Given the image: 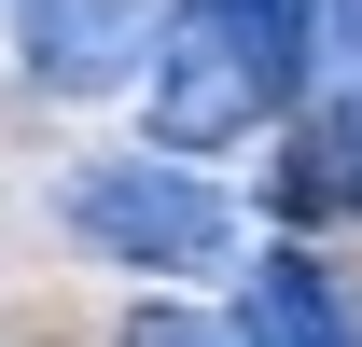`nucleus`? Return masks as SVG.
<instances>
[{"instance_id":"nucleus-1","label":"nucleus","mask_w":362,"mask_h":347,"mask_svg":"<svg viewBox=\"0 0 362 347\" xmlns=\"http://www.w3.org/2000/svg\"><path fill=\"white\" fill-rule=\"evenodd\" d=\"M293 70H307V0H168L153 14V139L223 153L265 111H293Z\"/></svg>"},{"instance_id":"nucleus-2","label":"nucleus","mask_w":362,"mask_h":347,"mask_svg":"<svg viewBox=\"0 0 362 347\" xmlns=\"http://www.w3.org/2000/svg\"><path fill=\"white\" fill-rule=\"evenodd\" d=\"M70 236H84V250H112V264H139V278H153V264L181 278V264H209V250L237 236V209H223L195 167L126 153V167H70Z\"/></svg>"},{"instance_id":"nucleus-3","label":"nucleus","mask_w":362,"mask_h":347,"mask_svg":"<svg viewBox=\"0 0 362 347\" xmlns=\"http://www.w3.org/2000/svg\"><path fill=\"white\" fill-rule=\"evenodd\" d=\"M14 42L56 97H98L153 56V0H14Z\"/></svg>"},{"instance_id":"nucleus-4","label":"nucleus","mask_w":362,"mask_h":347,"mask_svg":"<svg viewBox=\"0 0 362 347\" xmlns=\"http://www.w3.org/2000/svg\"><path fill=\"white\" fill-rule=\"evenodd\" d=\"M223 334H237V347H362V319L334 305V278H320L307 250H265V278L237 292Z\"/></svg>"},{"instance_id":"nucleus-5","label":"nucleus","mask_w":362,"mask_h":347,"mask_svg":"<svg viewBox=\"0 0 362 347\" xmlns=\"http://www.w3.org/2000/svg\"><path fill=\"white\" fill-rule=\"evenodd\" d=\"M293 97H320V153H362V0H307V70Z\"/></svg>"},{"instance_id":"nucleus-6","label":"nucleus","mask_w":362,"mask_h":347,"mask_svg":"<svg viewBox=\"0 0 362 347\" xmlns=\"http://www.w3.org/2000/svg\"><path fill=\"white\" fill-rule=\"evenodd\" d=\"M126 347H237V334H223V319H195V305H139Z\"/></svg>"}]
</instances>
